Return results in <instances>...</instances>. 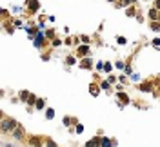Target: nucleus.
<instances>
[{
    "mask_svg": "<svg viewBox=\"0 0 160 147\" xmlns=\"http://www.w3.org/2000/svg\"><path fill=\"white\" fill-rule=\"evenodd\" d=\"M16 125H18L16 118H2V120H0V133H2V135H7V133H11Z\"/></svg>",
    "mask_w": 160,
    "mask_h": 147,
    "instance_id": "obj_1",
    "label": "nucleus"
},
{
    "mask_svg": "<svg viewBox=\"0 0 160 147\" xmlns=\"http://www.w3.org/2000/svg\"><path fill=\"white\" fill-rule=\"evenodd\" d=\"M9 135H11L15 140H22V138H24V129H22V125H16Z\"/></svg>",
    "mask_w": 160,
    "mask_h": 147,
    "instance_id": "obj_2",
    "label": "nucleus"
},
{
    "mask_svg": "<svg viewBox=\"0 0 160 147\" xmlns=\"http://www.w3.org/2000/svg\"><path fill=\"white\" fill-rule=\"evenodd\" d=\"M33 38H35V47L40 49V47H42V42H44V38H46V36H44V31H36V35H35Z\"/></svg>",
    "mask_w": 160,
    "mask_h": 147,
    "instance_id": "obj_3",
    "label": "nucleus"
},
{
    "mask_svg": "<svg viewBox=\"0 0 160 147\" xmlns=\"http://www.w3.org/2000/svg\"><path fill=\"white\" fill-rule=\"evenodd\" d=\"M117 98H118V100L122 102V105H126V104H129V102H131V100H129V96H128V95H126L124 91H118V95H117Z\"/></svg>",
    "mask_w": 160,
    "mask_h": 147,
    "instance_id": "obj_4",
    "label": "nucleus"
},
{
    "mask_svg": "<svg viewBox=\"0 0 160 147\" xmlns=\"http://www.w3.org/2000/svg\"><path fill=\"white\" fill-rule=\"evenodd\" d=\"M98 147H115V140H109V138H100V144Z\"/></svg>",
    "mask_w": 160,
    "mask_h": 147,
    "instance_id": "obj_5",
    "label": "nucleus"
},
{
    "mask_svg": "<svg viewBox=\"0 0 160 147\" xmlns=\"http://www.w3.org/2000/svg\"><path fill=\"white\" fill-rule=\"evenodd\" d=\"M87 53H89V45H87V44H84V45H80V47L77 49V55H78V56H86Z\"/></svg>",
    "mask_w": 160,
    "mask_h": 147,
    "instance_id": "obj_6",
    "label": "nucleus"
},
{
    "mask_svg": "<svg viewBox=\"0 0 160 147\" xmlns=\"http://www.w3.org/2000/svg\"><path fill=\"white\" fill-rule=\"evenodd\" d=\"M27 7H29V11H38V7H40V4H38V0H27Z\"/></svg>",
    "mask_w": 160,
    "mask_h": 147,
    "instance_id": "obj_7",
    "label": "nucleus"
},
{
    "mask_svg": "<svg viewBox=\"0 0 160 147\" xmlns=\"http://www.w3.org/2000/svg\"><path fill=\"white\" fill-rule=\"evenodd\" d=\"M89 93H91L93 96H98V95H100V87H98L97 84H89Z\"/></svg>",
    "mask_w": 160,
    "mask_h": 147,
    "instance_id": "obj_8",
    "label": "nucleus"
},
{
    "mask_svg": "<svg viewBox=\"0 0 160 147\" xmlns=\"http://www.w3.org/2000/svg\"><path fill=\"white\" fill-rule=\"evenodd\" d=\"M98 144H100V136H95L93 140L86 142V147H98Z\"/></svg>",
    "mask_w": 160,
    "mask_h": 147,
    "instance_id": "obj_9",
    "label": "nucleus"
},
{
    "mask_svg": "<svg viewBox=\"0 0 160 147\" xmlns=\"http://www.w3.org/2000/svg\"><path fill=\"white\" fill-rule=\"evenodd\" d=\"M149 20H151V22H158V9L153 7V9L149 11Z\"/></svg>",
    "mask_w": 160,
    "mask_h": 147,
    "instance_id": "obj_10",
    "label": "nucleus"
},
{
    "mask_svg": "<svg viewBox=\"0 0 160 147\" xmlns=\"http://www.w3.org/2000/svg\"><path fill=\"white\" fill-rule=\"evenodd\" d=\"M29 144L35 147H42V138H36V136H33V138H29Z\"/></svg>",
    "mask_w": 160,
    "mask_h": 147,
    "instance_id": "obj_11",
    "label": "nucleus"
},
{
    "mask_svg": "<svg viewBox=\"0 0 160 147\" xmlns=\"http://www.w3.org/2000/svg\"><path fill=\"white\" fill-rule=\"evenodd\" d=\"M91 65H93V62L89 58H84V62H80V67L82 69H91Z\"/></svg>",
    "mask_w": 160,
    "mask_h": 147,
    "instance_id": "obj_12",
    "label": "nucleus"
},
{
    "mask_svg": "<svg viewBox=\"0 0 160 147\" xmlns=\"http://www.w3.org/2000/svg\"><path fill=\"white\" fill-rule=\"evenodd\" d=\"M138 89H140L142 93H149V91H153V87H151V84H149V82H146V84H142V85H140Z\"/></svg>",
    "mask_w": 160,
    "mask_h": 147,
    "instance_id": "obj_13",
    "label": "nucleus"
},
{
    "mask_svg": "<svg viewBox=\"0 0 160 147\" xmlns=\"http://www.w3.org/2000/svg\"><path fill=\"white\" fill-rule=\"evenodd\" d=\"M46 118H47V120H53V118H55V109L47 107V109H46Z\"/></svg>",
    "mask_w": 160,
    "mask_h": 147,
    "instance_id": "obj_14",
    "label": "nucleus"
},
{
    "mask_svg": "<svg viewBox=\"0 0 160 147\" xmlns=\"http://www.w3.org/2000/svg\"><path fill=\"white\" fill-rule=\"evenodd\" d=\"M44 105H46V102H44L42 98H36V100H35V107H36V109H44Z\"/></svg>",
    "mask_w": 160,
    "mask_h": 147,
    "instance_id": "obj_15",
    "label": "nucleus"
},
{
    "mask_svg": "<svg viewBox=\"0 0 160 147\" xmlns=\"http://www.w3.org/2000/svg\"><path fill=\"white\" fill-rule=\"evenodd\" d=\"M29 95H31L29 91H22V93H20V100H24V102H27V98H29Z\"/></svg>",
    "mask_w": 160,
    "mask_h": 147,
    "instance_id": "obj_16",
    "label": "nucleus"
},
{
    "mask_svg": "<svg viewBox=\"0 0 160 147\" xmlns=\"http://www.w3.org/2000/svg\"><path fill=\"white\" fill-rule=\"evenodd\" d=\"M44 36H47V38H51V40H53V38H55V31H53V29H47V31L44 33Z\"/></svg>",
    "mask_w": 160,
    "mask_h": 147,
    "instance_id": "obj_17",
    "label": "nucleus"
},
{
    "mask_svg": "<svg viewBox=\"0 0 160 147\" xmlns=\"http://www.w3.org/2000/svg\"><path fill=\"white\" fill-rule=\"evenodd\" d=\"M129 80H131V82H138V80H140V76H138L137 73H131V75H129Z\"/></svg>",
    "mask_w": 160,
    "mask_h": 147,
    "instance_id": "obj_18",
    "label": "nucleus"
},
{
    "mask_svg": "<svg viewBox=\"0 0 160 147\" xmlns=\"http://www.w3.org/2000/svg\"><path fill=\"white\" fill-rule=\"evenodd\" d=\"M100 89H104V91H111V87H109L107 82H102V84H100Z\"/></svg>",
    "mask_w": 160,
    "mask_h": 147,
    "instance_id": "obj_19",
    "label": "nucleus"
},
{
    "mask_svg": "<svg viewBox=\"0 0 160 147\" xmlns=\"http://www.w3.org/2000/svg\"><path fill=\"white\" fill-rule=\"evenodd\" d=\"M35 100H36V96H35V95H29V98H27V104H29V107L35 104Z\"/></svg>",
    "mask_w": 160,
    "mask_h": 147,
    "instance_id": "obj_20",
    "label": "nucleus"
},
{
    "mask_svg": "<svg viewBox=\"0 0 160 147\" xmlns=\"http://www.w3.org/2000/svg\"><path fill=\"white\" fill-rule=\"evenodd\" d=\"M46 147H56V144H55L51 138H46Z\"/></svg>",
    "mask_w": 160,
    "mask_h": 147,
    "instance_id": "obj_21",
    "label": "nucleus"
},
{
    "mask_svg": "<svg viewBox=\"0 0 160 147\" xmlns=\"http://www.w3.org/2000/svg\"><path fill=\"white\" fill-rule=\"evenodd\" d=\"M62 45V40H58V38H53V47H60Z\"/></svg>",
    "mask_w": 160,
    "mask_h": 147,
    "instance_id": "obj_22",
    "label": "nucleus"
},
{
    "mask_svg": "<svg viewBox=\"0 0 160 147\" xmlns=\"http://www.w3.org/2000/svg\"><path fill=\"white\" fill-rule=\"evenodd\" d=\"M66 60H67V65H73V64H77V60H75V56H67Z\"/></svg>",
    "mask_w": 160,
    "mask_h": 147,
    "instance_id": "obj_23",
    "label": "nucleus"
},
{
    "mask_svg": "<svg viewBox=\"0 0 160 147\" xmlns=\"http://www.w3.org/2000/svg\"><path fill=\"white\" fill-rule=\"evenodd\" d=\"M135 2H137V0H124L120 5H122V7H126V5H131V4H135Z\"/></svg>",
    "mask_w": 160,
    "mask_h": 147,
    "instance_id": "obj_24",
    "label": "nucleus"
},
{
    "mask_svg": "<svg viewBox=\"0 0 160 147\" xmlns=\"http://www.w3.org/2000/svg\"><path fill=\"white\" fill-rule=\"evenodd\" d=\"M126 15H128V16H135V7H129V9L126 11Z\"/></svg>",
    "mask_w": 160,
    "mask_h": 147,
    "instance_id": "obj_25",
    "label": "nucleus"
},
{
    "mask_svg": "<svg viewBox=\"0 0 160 147\" xmlns=\"http://www.w3.org/2000/svg\"><path fill=\"white\" fill-rule=\"evenodd\" d=\"M102 69H104V71H106V73H111V64H107V62H106V64H104V67H102Z\"/></svg>",
    "mask_w": 160,
    "mask_h": 147,
    "instance_id": "obj_26",
    "label": "nucleus"
},
{
    "mask_svg": "<svg viewBox=\"0 0 160 147\" xmlns=\"http://www.w3.org/2000/svg\"><path fill=\"white\" fill-rule=\"evenodd\" d=\"M71 124H73V120H71L69 116H66V118H64V125H67V127H69Z\"/></svg>",
    "mask_w": 160,
    "mask_h": 147,
    "instance_id": "obj_27",
    "label": "nucleus"
},
{
    "mask_svg": "<svg viewBox=\"0 0 160 147\" xmlns=\"http://www.w3.org/2000/svg\"><path fill=\"white\" fill-rule=\"evenodd\" d=\"M75 125H77V135H80V133L84 131V125H82V124H75Z\"/></svg>",
    "mask_w": 160,
    "mask_h": 147,
    "instance_id": "obj_28",
    "label": "nucleus"
},
{
    "mask_svg": "<svg viewBox=\"0 0 160 147\" xmlns=\"http://www.w3.org/2000/svg\"><path fill=\"white\" fill-rule=\"evenodd\" d=\"M151 27H153V31H155V33H158V29H160L158 22H153V24H151Z\"/></svg>",
    "mask_w": 160,
    "mask_h": 147,
    "instance_id": "obj_29",
    "label": "nucleus"
},
{
    "mask_svg": "<svg viewBox=\"0 0 160 147\" xmlns=\"http://www.w3.org/2000/svg\"><path fill=\"white\" fill-rule=\"evenodd\" d=\"M117 42H118V44H122V45H124V44H128V40H126L124 36H118V38H117Z\"/></svg>",
    "mask_w": 160,
    "mask_h": 147,
    "instance_id": "obj_30",
    "label": "nucleus"
},
{
    "mask_svg": "<svg viewBox=\"0 0 160 147\" xmlns=\"http://www.w3.org/2000/svg\"><path fill=\"white\" fill-rule=\"evenodd\" d=\"M115 67H117V69H124L126 65H124V62H120V60H118V62L115 64Z\"/></svg>",
    "mask_w": 160,
    "mask_h": 147,
    "instance_id": "obj_31",
    "label": "nucleus"
},
{
    "mask_svg": "<svg viewBox=\"0 0 160 147\" xmlns=\"http://www.w3.org/2000/svg\"><path fill=\"white\" fill-rule=\"evenodd\" d=\"M158 44H160V40H158V38H155V40H153V45H155V49H158Z\"/></svg>",
    "mask_w": 160,
    "mask_h": 147,
    "instance_id": "obj_32",
    "label": "nucleus"
},
{
    "mask_svg": "<svg viewBox=\"0 0 160 147\" xmlns=\"http://www.w3.org/2000/svg\"><path fill=\"white\" fill-rule=\"evenodd\" d=\"M82 42H84V44H87V42H89V36H86V35H84V36H82Z\"/></svg>",
    "mask_w": 160,
    "mask_h": 147,
    "instance_id": "obj_33",
    "label": "nucleus"
},
{
    "mask_svg": "<svg viewBox=\"0 0 160 147\" xmlns=\"http://www.w3.org/2000/svg\"><path fill=\"white\" fill-rule=\"evenodd\" d=\"M0 15H2V16H7V11H2V9H0Z\"/></svg>",
    "mask_w": 160,
    "mask_h": 147,
    "instance_id": "obj_34",
    "label": "nucleus"
},
{
    "mask_svg": "<svg viewBox=\"0 0 160 147\" xmlns=\"http://www.w3.org/2000/svg\"><path fill=\"white\" fill-rule=\"evenodd\" d=\"M0 120H2V111H0Z\"/></svg>",
    "mask_w": 160,
    "mask_h": 147,
    "instance_id": "obj_35",
    "label": "nucleus"
},
{
    "mask_svg": "<svg viewBox=\"0 0 160 147\" xmlns=\"http://www.w3.org/2000/svg\"><path fill=\"white\" fill-rule=\"evenodd\" d=\"M109 2H115V0H109Z\"/></svg>",
    "mask_w": 160,
    "mask_h": 147,
    "instance_id": "obj_36",
    "label": "nucleus"
}]
</instances>
